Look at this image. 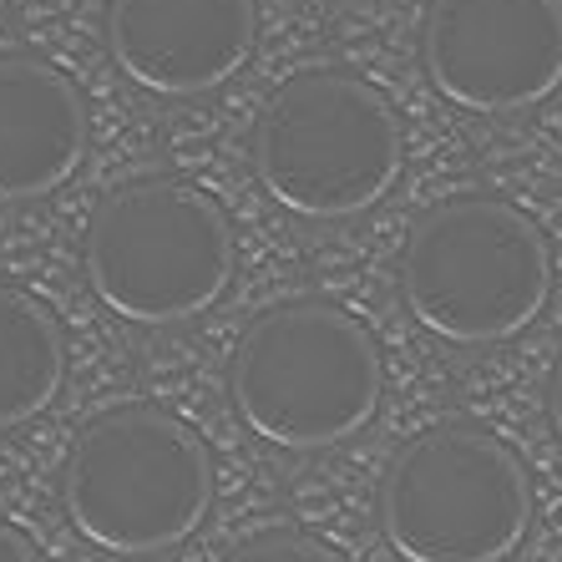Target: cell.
<instances>
[{
    "label": "cell",
    "mask_w": 562,
    "mask_h": 562,
    "mask_svg": "<svg viewBox=\"0 0 562 562\" xmlns=\"http://www.w3.org/2000/svg\"><path fill=\"white\" fill-rule=\"evenodd\" d=\"M385 370L366 325L325 300L263 310L234 360L228 401L259 441L279 451H325L366 431L380 411Z\"/></svg>",
    "instance_id": "6da1fadb"
},
{
    "label": "cell",
    "mask_w": 562,
    "mask_h": 562,
    "mask_svg": "<svg viewBox=\"0 0 562 562\" xmlns=\"http://www.w3.org/2000/svg\"><path fill=\"white\" fill-rule=\"evenodd\" d=\"M61 507L92 548L117 558L168 552L213 507V461L178 416L117 406L81 426L61 467Z\"/></svg>",
    "instance_id": "7a4b0ae2"
},
{
    "label": "cell",
    "mask_w": 562,
    "mask_h": 562,
    "mask_svg": "<svg viewBox=\"0 0 562 562\" xmlns=\"http://www.w3.org/2000/svg\"><path fill=\"white\" fill-rule=\"evenodd\" d=\"M401 294L436 340L497 345L548 310L552 249L542 228L502 198H451L411 228Z\"/></svg>",
    "instance_id": "3957f363"
},
{
    "label": "cell",
    "mask_w": 562,
    "mask_h": 562,
    "mask_svg": "<svg viewBox=\"0 0 562 562\" xmlns=\"http://www.w3.org/2000/svg\"><path fill=\"white\" fill-rule=\"evenodd\" d=\"M254 172L294 218H355L401 178L395 106L355 71L289 77L254 122Z\"/></svg>",
    "instance_id": "277c9868"
},
{
    "label": "cell",
    "mask_w": 562,
    "mask_h": 562,
    "mask_svg": "<svg viewBox=\"0 0 562 562\" xmlns=\"http://www.w3.org/2000/svg\"><path fill=\"white\" fill-rule=\"evenodd\" d=\"M234 228L203 188L137 178L87 223V284L127 325H183L234 284Z\"/></svg>",
    "instance_id": "5b68a950"
},
{
    "label": "cell",
    "mask_w": 562,
    "mask_h": 562,
    "mask_svg": "<svg viewBox=\"0 0 562 562\" xmlns=\"http://www.w3.org/2000/svg\"><path fill=\"white\" fill-rule=\"evenodd\" d=\"M532 522V486L507 441L446 420L411 436L380 476V532L406 562H502Z\"/></svg>",
    "instance_id": "8992f818"
},
{
    "label": "cell",
    "mask_w": 562,
    "mask_h": 562,
    "mask_svg": "<svg viewBox=\"0 0 562 562\" xmlns=\"http://www.w3.org/2000/svg\"><path fill=\"white\" fill-rule=\"evenodd\" d=\"M420 61L451 106L527 112L562 87V0H431Z\"/></svg>",
    "instance_id": "52a82bcc"
},
{
    "label": "cell",
    "mask_w": 562,
    "mask_h": 562,
    "mask_svg": "<svg viewBox=\"0 0 562 562\" xmlns=\"http://www.w3.org/2000/svg\"><path fill=\"white\" fill-rule=\"evenodd\" d=\"M259 41L254 0H112L106 52L153 97L218 92L249 66Z\"/></svg>",
    "instance_id": "ba28073f"
},
{
    "label": "cell",
    "mask_w": 562,
    "mask_h": 562,
    "mask_svg": "<svg viewBox=\"0 0 562 562\" xmlns=\"http://www.w3.org/2000/svg\"><path fill=\"white\" fill-rule=\"evenodd\" d=\"M87 157V106L66 71L0 52V203L46 198Z\"/></svg>",
    "instance_id": "9c48e42d"
},
{
    "label": "cell",
    "mask_w": 562,
    "mask_h": 562,
    "mask_svg": "<svg viewBox=\"0 0 562 562\" xmlns=\"http://www.w3.org/2000/svg\"><path fill=\"white\" fill-rule=\"evenodd\" d=\"M66 380L61 319L41 300L0 284V431L41 416Z\"/></svg>",
    "instance_id": "30bf717a"
},
{
    "label": "cell",
    "mask_w": 562,
    "mask_h": 562,
    "mask_svg": "<svg viewBox=\"0 0 562 562\" xmlns=\"http://www.w3.org/2000/svg\"><path fill=\"white\" fill-rule=\"evenodd\" d=\"M223 562H345V558L335 548H325L319 537L279 527V532H259L249 542H238Z\"/></svg>",
    "instance_id": "8fae6325"
},
{
    "label": "cell",
    "mask_w": 562,
    "mask_h": 562,
    "mask_svg": "<svg viewBox=\"0 0 562 562\" xmlns=\"http://www.w3.org/2000/svg\"><path fill=\"white\" fill-rule=\"evenodd\" d=\"M0 562H41L36 548H31V537L11 522H0Z\"/></svg>",
    "instance_id": "7c38bea8"
},
{
    "label": "cell",
    "mask_w": 562,
    "mask_h": 562,
    "mask_svg": "<svg viewBox=\"0 0 562 562\" xmlns=\"http://www.w3.org/2000/svg\"><path fill=\"white\" fill-rule=\"evenodd\" d=\"M548 416H552V431H558V441H562V355H558L552 380H548Z\"/></svg>",
    "instance_id": "4fadbf2b"
}]
</instances>
